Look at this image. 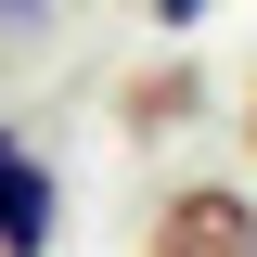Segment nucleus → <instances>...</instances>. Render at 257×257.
<instances>
[{
	"label": "nucleus",
	"mask_w": 257,
	"mask_h": 257,
	"mask_svg": "<svg viewBox=\"0 0 257 257\" xmlns=\"http://www.w3.org/2000/svg\"><path fill=\"white\" fill-rule=\"evenodd\" d=\"M142 257H257V193L244 180H167L155 219H142Z\"/></svg>",
	"instance_id": "f257e3e1"
},
{
	"label": "nucleus",
	"mask_w": 257,
	"mask_h": 257,
	"mask_svg": "<svg viewBox=\"0 0 257 257\" xmlns=\"http://www.w3.org/2000/svg\"><path fill=\"white\" fill-rule=\"evenodd\" d=\"M52 231H64V180H52V155L26 128L0 116V257H52Z\"/></svg>",
	"instance_id": "f03ea898"
},
{
	"label": "nucleus",
	"mask_w": 257,
	"mask_h": 257,
	"mask_svg": "<svg viewBox=\"0 0 257 257\" xmlns=\"http://www.w3.org/2000/svg\"><path fill=\"white\" fill-rule=\"evenodd\" d=\"M193 103H206V90H193V64H142V77H128V90H116V116L142 128V142H167V128H180Z\"/></svg>",
	"instance_id": "7ed1b4c3"
},
{
	"label": "nucleus",
	"mask_w": 257,
	"mask_h": 257,
	"mask_svg": "<svg viewBox=\"0 0 257 257\" xmlns=\"http://www.w3.org/2000/svg\"><path fill=\"white\" fill-rule=\"evenodd\" d=\"M0 26H13V39H26V26H52V0H0Z\"/></svg>",
	"instance_id": "20e7f679"
},
{
	"label": "nucleus",
	"mask_w": 257,
	"mask_h": 257,
	"mask_svg": "<svg viewBox=\"0 0 257 257\" xmlns=\"http://www.w3.org/2000/svg\"><path fill=\"white\" fill-rule=\"evenodd\" d=\"M193 13H206V0H155V26H167V39H180V26H193Z\"/></svg>",
	"instance_id": "39448f33"
},
{
	"label": "nucleus",
	"mask_w": 257,
	"mask_h": 257,
	"mask_svg": "<svg viewBox=\"0 0 257 257\" xmlns=\"http://www.w3.org/2000/svg\"><path fill=\"white\" fill-rule=\"evenodd\" d=\"M244 142H257V103H244Z\"/></svg>",
	"instance_id": "423d86ee"
}]
</instances>
